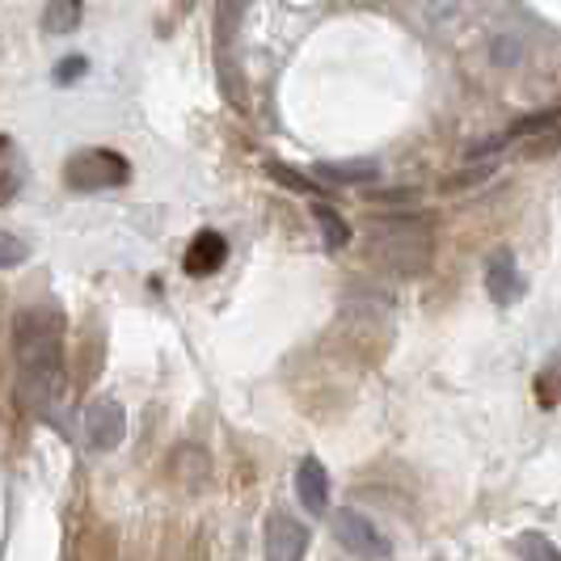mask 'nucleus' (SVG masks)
<instances>
[{"label": "nucleus", "instance_id": "2", "mask_svg": "<svg viewBox=\"0 0 561 561\" xmlns=\"http://www.w3.org/2000/svg\"><path fill=\"white\" fill-rule=\"evenodd\" d=\"M64 182H68V191H81V195L114 191V186L131 182V161L123 152H111V148H81L68 157Z\"/></svg>", "mask_w": 561, "mask_h": 561}, {"label": "nucleus", "instance_id": "13", "mask_svg": "<svg viewBox=\"0 0 561 561\" xmlns=\"http://www.w3.org/2000/svg\"><path fill=\"white\" fill-rule=\"evenodd\" d=\"M515 549H519V561H561V549L540 533H524L515 540Z\"/></svg>", "mask_w": 561, "mask_h": 561}, {"label": "nucleus", "instance_id": "12", "mask_svg": "<svg viewBox=\"0 0 561 561\" xmlns=\"http://www.w3.org/2000/svg\"><path fill=\"white\" fill-rule=\"evenodd\" d=\"M317 178H325V182H337V186H351V182H371V178H380V165H376V161H342V165H317Z\"/></svg>", "mask_w": 561, "mask_h": 561}, {"label": "nucleus", "instance_id": "11", "mask_svg": "<svg viewBox=\"0 0 561 561\" xmlns=\"http://www.w3.org/2000/svg\"><path fill=\"white\" fill-rule=\"evenodd\" d=\"M312 220H317L321 237H325V250H346V241H351V228H346V220L337 216L330 203H312Z\"/></svg>", "mask_w": 561, "mask_h": 561}, {"label": "nucleus", "instance_id": "4", "mask_svg": "<svg viewBox=\"0 0 561 561\" xmlns=\"http://www.w3.org/2000/svg\"><path fill=\"white\" fill-rule=\"evenodd\" d=\"M84 444L93 451H114L127 439V410L114 401V397H98L89 410H84Z\"/></svg>", "mask_w": 561, "mask_h": 561}, {"label": "nucleus", "instance_id": "7", "mask_svg": "<svg viewBox=\"0 0 561 561\" xmlns=\"http://www.w3.org/2000/svg\"><path fill=\"white\" fill-rule=\"evenodd\" d=\"M225 262H228V241L220 237V232H211V228H203L195 241L186 245V253H182V271L195 275V279L216 275Z\"/></svg>", "mask_w": 561, "mask_h": 561}, {"label": "nucleus", "instance_id": "1", "mask_svg": "<svg viewBox=\"0 0 561 561\" xmlns=\"http://www.w3.org/2000/svg\"><path fill=\"white\" fill-rule=\"evenodd\" d=\"M18 401L30 414H47L64 385V317L51 305H30L13 317Z\"/></svg>", "mask_w": 561, "mask_h": 561}, {"label": "nucleus", "instance_id": "8", "mask_svg": "<svg viewBox=\"0 0 561 561\" xmlns=\"http://www.w3.org/2000/svg\"><path fill=\"white\" fill-rule=\"evenodd\" d=\"M296 499L309 515H325L330 511V473L317 456H305L296 465Z\"/></svg>", "mask_w": 561, "mask_h": 561}, {"label": "nucleus", "instance_id": "16", "mask_svg": "<svg viewBox=\"0 0 561 561\" xmlns=\"http://www.w3.org/2000/svg\"><path fill=\"white\" fill-rule=\"evenodd\" d=\"M84 72H89V59H84V56H68V59H59V68H56V84H72V81H81Z\"/></svg>", "mask_w": 561, "mask_h": 561}, {"label": "nucleus", "instance_id": "5", "mask_svg": "<svg viewBox=\"0 0 561 561\" xmlns=\"http://www.w3.org/2000/svg\"><path fill=\"white\" fill-rule=\"evenodd\" d=\"M309 553V528L287 515V511H275L266 519V561H305Z\"/></svg>", "mask_w": 561, "mask_h": 561}, {"label": "nucleus", "instance_id": "15", "mask_svg": "<svg viewBox=\"0 0 561 561\" xmlns=\"http://www.w3.org/2000/svg\"><path fill=\"white\" fill-rule=\"evenodd\" d=\"M30 257V245L18 237V232H4L0 228V271H13V266H22Z\"/></svg>", "mask_w": 561, "mask_h": 561}, {"label": "nucleus", "instance_id": "9", "mask_svg": "<svg viewBox=\"0 0 561 561\" xmlns=\"http://www.w3.org/2000/svg\"><path fill=\"white\" fill-rule=\"evenodd\" d=\"M22 186H26V157L9 136H0V207L22 195Z\"/></svg>", "mask_w": 561, "mask_h": 561}, {"label": "nucleus", "instance_id": "3", "mask_svg": "<svg viewBox=\"0 0 561 561\" xmlns=\"http://www.w3.org/2000/svg\"><path fill=\"white\" fill-rule=\"evenodd\" d=\"M334 536L337 545L346 549V553H355V558L364 561H385L389 553H393V545H389V536L380 533L367 515H359V511H337L334 515Z\"/></svg>", "mask_w": 561, "mask_h": 561}, {"label": "nucleus", "instance_id": "10", "mask_svg": "<svg viewBox=\"0 0 561 561\" xmlns=\"http://www.w3.org/2000/svg\"><path fill=\"white\" fill-rule=\"evenodd\" d=\"M81 18H84V0H51L43 9V34H51V38L77 34Z\"/></svg>", "mask_w": 561, "mask_h": 561}, {"label": "nucleus", "instance_id": "17", "mask_svg": "<svg viewBox=\"0 0 561 561\" xmlns=\"http://www.w3.org/2000/svg\"><path fill=\"white\" fill-rule=\"evenodd\" d=\"M271 178H275V182H283V186H291V191H312L309 178H300L296 169H287V165H271Z\"/></svg>", "mask_w": 561, "mask_h": 561}, {"label": "nucleus", "instance_id": "14", "mask_svg": "<svg viewBox=\"0 0 561 561\" xmlns=\"http://www.w3.org/2000/svg\"><path fill=\"white\" fill-rule=\"evenodd\" d=\"M536 397H540V405H558L561 401V355L536 376Z\"/></svg>", "mask_w": 561, "mask_h": 561}, {"label": "nucleus", "instance_id": "6", "mask_svg": "<svg viewBox=\"0 0 561 561\" xmlns=\"http://www.w3.org/2000/svg\"><path fill=\"white\" fill-rule=\"evenodd\" d=\"M485 291L503 309H511L524 296V279H519V266H515V253L511 250H494L485 257Z\"/></svg>", "mask_w": 561, "mask_h": 561}]
</instances>
